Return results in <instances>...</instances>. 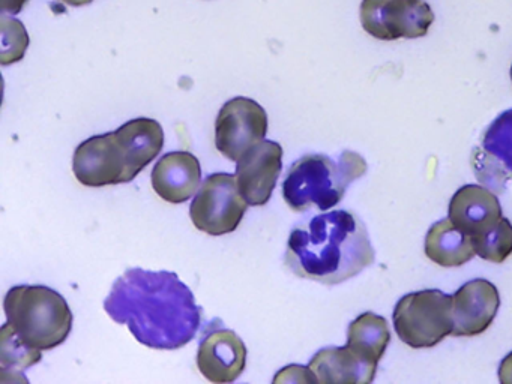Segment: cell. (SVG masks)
I'll list each match as a JSON object with an SVG mask.
<instances>
[{
  "instance_id": "obj_19",
  "label": "cell",
  "mask_w": 512,
  "mask_h": 384,
  "mask_svg": "<svg viewBox=\"0 0 512 384\" xmlns=\"http://www.w3.org/2000/svg\"><path fill=\"white\" fill-rule=\"evenodd\" d=\"M472 239L478 257L490 263H503L512 254L511 221L502 216L496 224Z\"/></svg>"
},
{
  "instance_id": "obj_16",
  "label": "cell",
  "mask_w": 512,
  "mask_h": 384,
  "mask_svg": "<svg viewBox=\"0 0 512 384\" xmlns=\"http://www.w3.org/2000/svg\"><path fill=\"white\" fill-rule=\"evenodd\" d=\"M308 368L319 383L367 384L376 377V363L367 362L349 347L323 348Z\"/></svg>"
},
{
  "instance_id": "obj_7",
  "label": "cell",
  "mask_w": 512,
  "mask_h": 384,
  "mask_svg": "<svg viewBox=\"0 0 512 384\" xmlns=\"http://www.w3.org/2000/svg\"><path fill=\"white\" fill-rule=\"evenodd\" d=\"M250 204L239 191L236 176L215 173L206 177L190 206L197 230L209 236L233 233L244 219Z\"/></svg>"
},
{
  "instance_id": "obj_14",
  "label": "cell",
  "mask_w": 512,
  "mask_h": 384,
  "mask_svg": "<svg viewBox=\"0 0 512 384\" xmlns=\"http://www.w3.org/2000/svg\"><path fill=\"white\" fill-rule=\"evenodd\" d=\"M152 188L167 203L190 200L202 182L199 159L190 152L166 153L151 174Z\"/></svg>"
},
{
  "instance_id": "obj_3",
  "label": "cell",
  "mask_w": 512,
  "mask_h": 384,
  "mask_svg": "<svg viewBox=\"0 0 512 384\" xmlns=\"http://www.w3.org/2000/svg\"><path fill=\"white\" fill-rule=\"evenodd\" d=\"M163 146L160 122L146 117L130 120L116 131L80 143L74 152V176L89 188L131 182L160 155Z\"/></svg>"
},
{
  "instance_id": "obj_6",
  "label": "cell",
  "mask_w": 512,
  "mask_h": 384,
  "mask_svg": "<svg viewBox=\"0 0 512 384\" xmlns=\"http://www.w3.org/2000/svg\"><path fill=\"white\" fill-rule=\"evenodd\" d=\"M392 320L404 344L412 348L436 347L454 329L452 296L436 288L406 294L395 305Z\"/></svg>"
},
{
  "instance_id": "obj_2",
  "label": "cell",
  "mask_w": 512,
  "mask_h": 384,
  "mask_svg": "<svg viewBox=\"0 0 512 384\" xmlns=\"http://www.w3.org/2000/svg\"><path fill=\"white\" fill-rule=\"evenodd\" d=\"M376 260L367 225L349 210L316 215L293 228L284 263L298 278L337 285Z\"/></svg>"
},
{
  "instance_id": "obj_12",
  "label": "cell",
  "mask_w": 512,
  "mask_h": 384,
  "mask_svg": "<svg viewBox=\"0 0 512 384\" xmlns=\"http://www.w3.org/2000/svg\"><path fill=\"white\" fill-rule=\"evenodd\" d=\"M499 308L496 285L482 278L466 282L452 296V335H481L491 326Z\"/></svg>"
},
{
  "instance_id": "obj_25",
  "label": "cell",
  "mask_w": 512,
  "mask_h": 384,
  "mask_svg": "<svg viewBox=\"0 0 512 384\" xmlns=\"http://www.w3.org/2000/svg\"><path fill=\"white\" fill-rule=\"evenodd\" d=\"M511 80H512V65H511Z\"/></svg>"
},
{
  "instance_id": "obj_17",
  "label": "cell",
  "mask_w": 512,
  "mask_h": 384,
  "mask_svg": "<svg viewBox=\"0 0 512 384\" xmlns=\"http://www.w3.org/2000/svg\"><path fill=\"white\" fill-rule=\"evenodd\" d=\"M425 255L442 267H460L476 255L473 239L452 224L451 219L434 222L425 236Z\"/></svg>"
},
{
  "instance_id": "obj_10",
  "label": "cell",
  "mask_w": 512,
  "mask_h": 384,
  "mask_svg": "<svg viewBox=\"0 0 512 384\" xmlns=\"http://www.w3.org/2000/svg\"><path fill=\"white\" fill-rule=\"evenodd\" d=\"M473 173L482 186L503 194L512 180V108L485 129L472 153Z\"/></svg>"
},
{
  "instance_id": "obj_22",
  "label": "cell",
  "mask_w": 512,
  "mask_h": 384,
  "mask_svg": "<svg viewBox=\"0 0 512 384\" xmlns=\"http://www.w3.org/2000/svg\"><path fill=\"white\" fill-rule=\"evenodd\" d=\"M499 381L502 384H512V351L500 362Z\"/></svg>"
},
{
  "instance_id": "obj_13",
  "label": "cell",
  "mask_w": 512,
  "mask_h": 384,
  "mask_svg": "<svg viewBox=\"0 0 512 384\" xmlns=\"http://www.w3.org/2000/svg\"><path fill=\"white\" fill-rule=\"evenodd\" d=\"M247 365V347L233 330L217 329L206 333L197 351V366L212 383H233Z\"/></svg>"
},
{
  "instance_id": "obj_5",
  "label": "cell",
  "mask_w": 512,
  "mask_h": 384,
  "mask_svg": "<svg viewBox=\"0 0 512 384\" xmlns=\"http://www.w3.org/2000/svg\"><path fill=\"white\" fill-rule=\"evenodd\" d=\"M7 323L16 335L37 350H53L67 341L73 312L61 293L46 285H17L4 300Z\"/></svg>"
},
{
  "instance_id": "obj_11",
  "label": "cell",
  "mask_w": 512,
  "mask_h": 384,
  "mask_svg": "<svg viewBox=\"0 0 512 384\" xmlns=\"http://www.w3.org/2000/svg\"><path fill=\"white\" fill-rule=\"evenodd\" d=\"M283 168V147L263 140L251 147L238 161L236 180L250 206H265L274 192Z\"/></svg>"
},
{
  "instance_id": "obj_24",
  "label": "cell",
  "mask_w": 512,
  "mask_h": 384,
  "mask_svg": "<svg viewBox=\"0 0 512 384\" xmlns=\"http://www.w3.org/2000/svg\"><path fill=\"white\" fill-rule=\"evenodd\" d=\"M62 3H65V5L70 6H85L89 5V3L92 2V0H61Z\"/></svg>"
},
{
  "instance_id": "obj_9",
  "label": "cell",
  "mask_w": 512,
  "mask_h": 384,
  "mask_svg": "<svg viewBox=\"0 0 512 384\" xmlns=\"http://www.w3.org/2000/svg\"><path fill=\"white\" fill-rule=\"evenodd\" d=\"M268 114L262 105L236 96L221 107L215 122V146L221 155L238 162L251 147L265 140Z\"/></svg>"
},
{
  "instance_id": "obj_15",
  "label": "cell",
  "mask_w": 512,
  "mask_h": 384,
  "mask_svg": "<svg viewBox=\"0 0 512 384\" xmlns=\"http://www.w3.org/2000/svg\"><path fill=\"white\" fill-rule=\"evenodd\" d=\"M496 192L482 185H464L449 201L448 218L470 237L478 236L502 218Z\"/></svg>"
},
{
  "instance_id": "obj_20",
  "label": "cell",
  "mask_w": 512,
  "mask_h": 384,
  "mask_svg": "<svg viewBox=\"0 0 512 384\" xmlns=\"http://www.w3.org/2000/svg\"><path fill=\"white\" fill-rule=\"evenodd\" d=\"M41 350L31 348L26 345L19 336L16 335L10 324L5 323L0 330V369L2 372L23 371L31 366L40 363Z\"/></svg>"
},
{
  "instance_id": "obj_18",
  "label": "cell",
  "mask_w": 512,
  "mask_h": 384,
  "mask_svg": "<svg viewBox=\"0 0 512 384\" xmlns=\"http://www.w3.org/2000/svg\"><path fill=\"white\" fill-rule=\"evenodd\" d=\"M391 341L388 321L374 312H364L350 323L347 347L367 362L379 365Z\"/></svg>"
},
{
  "instance_id": "obj_8",
  "label": "cell",
  "mask_w": 512,
  "mask_h": 384,
  "mask_svg": "<svg viewBox=\"0 0 512 384\" xmlns=\"http://www.w3.org/2000/svg\"><path fill=\"white\" fill-rule=\"evenodd\" d=\"M434 12L425 0H362L361 23L380 41L415 39L427 35Z\"/></svg>"
},
{
  "instance_id": "obj_4",
  "label": "cell",
  "mask_w": 512,
  "mask_h": 384,
  "mask_svg": "<svg viewBox=\"0 0 512 384\" xmlns=\"http://www.w3.org/2000/svg\"><path fill=\"white\" fill-rule=\"evenodd\" d=\"M367 168L365 159L352 150H344L337 161L320 153L302 156L284 180V201L295 212L311 207L326 212L343 200L347 186L364 176Z\"/></svg>"
},
{
  "instance_id": "obj_1",
  "label": "cell",
  "mask_w": 512,
  "mask_h": 384,
  "mask_svg": "<svg viewBox=\"0 0 512 384\" xmlns=\"http://www.w3.org/2000/svg\"><path fill=\"white\" fill-rule=\"evenodd\" d=\"M104 309L140 344L155 350L185 347L202 324L193 291L167 270L128 269L116 279Z\"/></svg>"
},
{
  "instance_id": "obj_23",
  "label": "cell",
  "mask_w": 512,
  "mask_h": 384,
  "mask_svg": "<svg viewBox=\"0 0 512 384\" xmlns=\"http://www.w3.org/2000/svg\"><path fill=\"white\" fill-rule=\"evenodd\" d=\"M29 0H0V9L4 14L16 15L22 12Z\"/></svg>"
},
{
  "instance_id": "obj_21",
  "label": "cell",
  "mask_w": 512,
  "mask_h": 384,
  "mask_svg": "<svg viewBox=\"0 0 512 384\" xmlns=\"http://www.w3.org/2000/svg\"><path fill=\"white\" fill-rule=\"evenodd\" d=\"M0 24H2L0 63L7 66L19 62L25 57L29 45V36L22 21L16 20V18H8L2 15Z\"/></svg>"
}]
</instances>
